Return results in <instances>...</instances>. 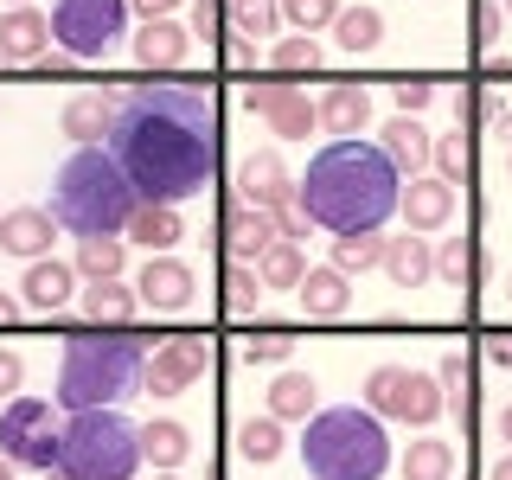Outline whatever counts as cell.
Segmentation results:
<instances>
[{"label":"cell","mask_w":512,"mask_h":480,"mask_svg":"<svg viewBox=\"0 0 512 480\" xmlns=\"http://www.w3.org/2000/svg\"><path fill=\"white\" fill-rule=\"evenodd\" d=\"M122 160L141 199L180 205L212 186L218 173V103L205 90L180 84H141L116 96V128L103 141Z\"/></svg>","instance_id":"1"},{"label":"cell","mask_w":512,"mask_h":480,"mask_svg":"<svg viewBox=\"0 0 512 480\" xmlns=\"http://www.w3.org/2000/svg\"><path fill=\"white\" fill-rule=\"evenodd\" d=\"M295 199L308 205V218L320 231L346 237V231H378L384 218L404 199V173L391 167V154L378 141H327V148L308 154V173H301Z\"/></svg>","instance_id":"2"},{"label":"cell","mask_w":512,"mask_h":480,"mask_svg":"<svg viewBox=\"0 0 512 480\" xmlns=\"http://www.w3.org/2000/svg\"><path fill=\"white\" fill-rule=\"evenodd\" d=\"M52 218L71 237H122L141 212V192L109 148H71L52 173Z\"/></svg>","instance_id":"3"},{"label":"cell","mask_w":512,"mask_h":480,"mask_svg":"<svg viewBox=\"0 0 512 480\" xmlns=\"http://www.w3.org/2000/svg\"><path fill=\"white\" fill-rule=\"evenodd\" d=\"M301 468L308 480H378L391 468V436L384 416L359 404H327L301 429Z\"/></svg>","instance_id":"4"},{"label":"cell","mask_w":512,"mask_h":480,"mask_svg":"<svg viewBox=\"0 0 512 480\" xmlns=\"http://www.w3.org/2000/svg\"><path fill=\"white\" fill-rule=\"evenodd\" d=\"M128 327H84L58 352V410H103L141 384L148 352L122 340Z\"/></svg>","instance_id":"5"},{"label":"cell","mask_w":512,"mask_h":480,"mask_svg":"<svg viewBox=\"0 0 512 480\" xmlns=\"http://www.w3.org/2000/svg\"><path fill=\"white\" fill-rule=\"evenodd\" d=\"M141 429L128 423L116 404L103 410H71L58 442V474L64 480H135L141 468Z\"/></svg>","instance_id":"6"},{"label":"cell","mask_w":512,"mask_h":480,"mask_svg":"<svg viewBox=\"0 0 512 480\" xmlns=\"http://www.w3.org/2000/svg\"><path fill=\"white\" fill-rule=\"evenodd\" d=\"M365 410L391 416V423H410V429H429L448 410V391H442L436 372H416V365L384 359V365L365 372Z\"/></svg>","instance_id":"7"},{"label":"cell","mask_w":512,"mask_h":480,"mask_svg":"<svg viewBox=\"0 0 512 480\" xmlns=\"http://www.w3.org/2000/svg\"><path fill=\"white\" fill-rule=\"evenodd\" d=\"M52 39L64 58L96 64L116 39H128V0H52Z\"/></svg>","instance_id":"8"},{"label":"cell","mask_w":512,"mask_h":480,"mask_svg":"<svg viewBox=\"0 0 512 480\" xmlns=\"http://www.w3.org/2000/svg\"><path fill=\"white\" fill-rule=\"evenodd\" d=\"M58 442H64V423H58V397H7L0 404V455H13L20 468H39L52 474L58 468Z\"/></svg>","instance_id":"9"},{"label":"cell","mask_w":512,"mask_h":480,"mask_svg":"<svg viewBox=\"0 0 512 480\" xmlns=\"http://www.w3.org/2000/svg\"><path fill=\"white\" fill-rule=\"evenodd\" d=\"M205 359H212V346H205L199 333H180V340L154 346V359L141 365V391L148 397H180L192 378H205Z\"/></svg>","instance_id":"10"},{"label":"cell","mask_w":512,"mask_h":480,"mask_svg":"<svg viewBox=\"0 0 512 480\" xmlns=\"http://www.w3.org/2000/svg\"><path fill=\"white\" fill-rule=\"evenodd\" d=\"M295 173H288V160L276 154V148H256V154H244L237 160V180H231V192H237V205H263V212H276V205H288L295 199Z\"/></svg>","instance_id":"11"},{"label":"cell","mask_w":512,"mask_h":480,"mask_svg":"<svg viewBox=\"0 0 512 480\" xmlns=\"http://www.w3.org/2000/svg\"><path fill=\"white\" fill-rule=\"evenodd\" d=\"M244 109L276 128V141H308L314 128H320V109H314L301 90H256V84H250V90H244Z\"/></svg>","instance_id":"12"},{"label":"cell","mask_w":512,"mask_h":480,"mask_svg":"<svg viewBox=\"0 0 512 480\" xmlns=\"http://www.w3.org/2000/svg\"><path fill=\"white\" fill-rule=\"evenodd\" d=\"M141 301H148L154 314H180L192 308V295H199V276H192V263H180V256H148V269H141Z\"/></svg>","instance_id":"13"},{"label":"cell","mask_w":512,"mask_h":480,"mask_svg":"<svg viewBox=\"0 0 512 480\" xmlns=\"http://www.w3.org/2000/svg\"><path fill=\"white\" fill-rule=\"evenodd\" d=\"M52 237H58L52 205H13V212H0V250L20 256V263L52 256Z\"/></svg>","instance_id":"14"},{"label":"cell","mask_w":512,"mask_h":480,"mask_svg":"<svg viewBox=\"0 0 512 480\" xmlns=\"http://www.w3.org/2000/svg\"><path fill=\"white\" fill-rule=\"evenodd\" d=\"M282 231H276V212H263V205H231L224 212V250H231V263H263V250H276Z\"/></svg>","instance_id":"15"},{"label":"cell","mask_w":512,"mask_h":480,"mask_svg":"<svg viewBox=\"0 0 512 480\" xmlns=\"http://www.w3.org/2000/svg\"><path fill=\"white\" fill-rule=\"evenodd\" d=\"M397 218H404V231H416V237H429V231H442L448 218H455V186L442 180H423V173H416V180L404 186V199H397Z\"/></svg>","instance_id":"16"},{"label":"cell","mask_w":512,"mask_h":480,"mask_svg":"<svg viewBox=\"0 0 512 480\" xmlns=\"http://www.w3.org/2000/svg\"><path fill=\"white\" fill-rule=\"evenodd\" d=\"M77 314H84L90 327H135V320L148 314V301H141V288H128V282L116 276V282L77 288Z\"/></svg>","instance_id":"17"},{"label":"cell","mask_w":512,"mask_h":480,"mask_svg":"<svg viewBox=\"0 0 512 480\" xmlns=\"http://www.w3.org/2000/svg\"><path fill=\"white\" fill-rule=\"evenodd\" d=\"M52 52V20L39 7H7L0 13V58L7 64H39Z\"/></svg>","instance_id":"18"},{"label":"cell","mask_w":512,"mask_h":480,"mask_svg":"<svg viewBox=\"0 0 512 480\" xmlns=\"http://www.w3.org/2000/svg\"><path fill=\"white\" fill-rule=\"evenodd\" d=\"M378 148L391 154V167L404 173V180H416V173L436 160V135H429V128L416 122V116H404V109H397V116L378 128Z\"/></svg>","instance_id":"19"},{"label":"cell","mask_w":512,"mask_h":480,"mask_svg":"<svg viewBox=\"0 0 512 480\" xmlns=\"http://www.w3.org/2000/svg\"><path fill=\"white\" fill-rule=\"evenodd\" d=\"M135 64L141 71H186L192 64V32L180 20H148L135 32Z\"/></svg>","instance_id":"20"},{"label":"cell","mask_w":512,"mask_h":480,"mask_svg":"<svg viewBox=\"0 0 512 480\" xmlns=\"http://www.w3.org/2000/svg\"><path fill=\"white\" fill-rule=\"evenodd\" d=\"M20 301H26V308H39V314H58L64 301H77V263H58V256H39V263H26Z\"/></svg>","instance_id":"21"},{"label":"cell","mask_w":512,"mask_h":480,"mask_svg":"<svg viewBox=\"0 0 512 480\" xmlns=\"http://www.w3.org/2000/svg\"><path fill=\"white\" fill-rule=\"evenodd\" d=\"M58 122H64V135H71L77 148H103L109 128H116V96L109 90H77Z\"/></svg>","instance_id":"22"},{"label":"cell","mask_w":512,"mask_h":480,"mask_svg":"<svg viewBox=\"0 0 512 480\" xmlns=\"http://www.w3.org/2000/svg\"><path fill=\"white\" fill-rule=\"evenodd\" d=\"M295 295H301V308H308V320H340L346 301H352V276H346V269H333V263H320V269L301 276Z\"/></svg>","instance_id":"23"},{"label":"cell","mask_w":512,"mask_h":480,"mask_svg":"<svg viewBox=\"0 0 512 480\" xmlns=\"http://www.w3.org/2000/svg\"><path fill=\"white\" fill-rule=\"evenodd\" d=\"M186 237V218H180V205H154V199H141V212L135 224H128V244H141L148 256H167L173 244Z\"/></svg>","instance_id":"24"},{"label":"cell","mask_w":512,"mask_h":480,"mask_svg":"<svg viewBox=\"0 0 512 480\" xmlns=\"http://www.w3.org/2000/svg\"><path fill=\"white\" fill-rule=\"evenodd\" d=\"M314 109H320V128L346 141V135H359V128L372 122V90H359V84H333Z\"/></svg>","instance_id":"25"},{"label":"cell","mask_w":512,"mask_h":480,"mask_svg":"<svg viewBox=\"0 0 512 480\" xmlns=\"http://www.w3.org/2000/svg\"><path fill=\"white\" fill-rule=\"evenodd\" d=\"M384 276H391L397 288L429 282V276H436V244H429V237H416V231L391 237V244H384Z\"/></svg>","instance_id":"26"},{"label":"cell","mask_w":512,"mask_h":480,"mask_svg":"<svg viewBox=\"0 0 512 480\" xmlns=\"http://www.w3.org/2000/svg\"><path fill=\"white\" fill-rule=\"evenodd\" d=\"M141 455H148L160 474H173L192 455V429L180 416H148V423H141Z\"/></svg>","instance_id":"27"},{"label":"cell","mask_w":512,"mask_h":480,"mask_svg":"<svg viewBox=\"0 0 512 480\" xmlns=\"http://www.w3.org/2000/svg\"><path fill=\"white\" fill-rule=\"evenodd\" d=\"M320 410V384L314 372H276V384H269V416H282V423H308V416Z\"/></svg>","instance_id":"28"},{"label":"cell","mask_w":512,"mask_h":480,"mask_svg":"<svg viewBox=\"0 0 512 480\" xmlns=\"http://www.w3.org/2000/svg\"><path fill=\"white\" fill-rule=\"evenodd\" d=\"M71 263H77V276H84V282H116L122 269H128V244H122V237H77Z\"/></svg>","instance_id":"29"},{"label":"cell","mask_w":512,"mask_h":480,"mask_svg":"<svg viewBox=\"0 0 512 480\" xmlns=\"http://www.w3.org/2000/svg\"><path fill=\"white\" fill-rule=\"evenodd\" d=\"M224 26H231V39H276L282 26V0H224Z\"/></svg>","instance_id":"30"},{"label":"cell","mask_w":512,"mask_h":480,"mask_svg":"<svg viewBox=\"0 0 512 480\" xmlns=\"http://www.w3.org/2000/svg\"><path fill=\"white\" fill-rule=\"evenodd\" d=\"M404 480H455V442H442V436H416L404 448Z\"/></svg>","instance_id":"31"},{"label":"cell","mask_w":512,"mask_h":480,"mask_svg":"<svg viewBox=\"0 0 512 480\" xmlns=\"http://www.w3.org/2000/svg\"><path fill=\"white\" fill-rule=\"evenodd\" d=\"M384 244H391L384 231H346V237H333L327 263L346 269V276H365V269H384Z\"/></svg>","instance_id":"32"},{"label":"cell","mask_w":512,"mask_h":480,"mask_svg":"<svg viewBox=\"0 0 512 480\" xmlns=\"http://www.w3.org/2000/svg\"><path fill=\"white\" fill-rule=\"evenodd\" d=\"M282 416H244V423H237V455H244V461H276L282 455Z\"/></svg>","instance_id":"33"},{"label":"cell","mask_w":512,"mask_h":480,"mask_svg":"<svg viewBox=\"0 0 512 480\" xmlns=\"http://www.w3.org/2000/svg\"><path fill=\"white\" fill-rule=\"evenodd\" d=\"M333 39H340V52H372V45L384 39V13L378 7H346L340 20H333Z\"/></svg>","instance_id":"34"},{"label":"cell","mask_w":512,"mask_h":480,"mask_svg":"<svg viewBox=\"0 0 512 480\" xmlns=\"http://www.w3.org/2000/svg\"><path fill=\"white\" fill-rule=\"evenodd\" d=\"M288 352H295V333H282V327H256L237 340V359L244 365H282Z\"/></svg>","instance_id":"35"},{"label":"cell","mask_w":512,"mask_h":480,"mask_svg":"<svg viewBox=\"0 0 512 480\" xmlns=\"http://www.w3.org/2000/svg\"><path fill=\"white\" fill-rule=\"evenodd\" d=\"M263 282L269 288H301V276H308V256H301V244H276V250H263Z\"/></svg>","instance_id":"36"},{"label":"cell","mask_w":512,"mask_h":480,"mask_svg":"<svg viewBox=\"0 0 512 480\" xmlns=\"http://www.w3.org/2000/svg\"><path fill=\"white\" fill-rule=\"evenodd\" d=\"M269 64H276V71H320V39H314V32L276 39V45H269Z\"/></svg>","instance_id":"37"},{"label":"cell","mask_w":512,"mask_h":480,"mask_svg":"<svg viewBox=\"0 0 512 480\" xmlns=\"http://www.w3.org/2000/svg\"><path fill=\"white\" fill-rule=\"evenodd\" d=\"M346 13V0H282V20L295 26V32H320V26H333Z\"/></svg>","instance_id":"38"},{"label":"cell","mask_w":512,"mask_h":480,"mask_svg":"<svg viewBox=\"0 0 512 480\" xmlns=\"http://www.w3.org/2000/svg\"><path fill=\"white\" fill-rule=\"evenodd\" d=\"M468 167H474V154H468V135L461 128H448V135H436V173L448 186H461L468 180Z\"/></svg>","instance_id":"39"},{"label":"cell","mask_w":512,"mask_h":480,"mask_svg":"<svg viewBox=\"0 0 512 480\" xmlns=\"http://www.w3.org/2000/svg\"><path fill=\"white\" fill-rule=\"evenodd\" d=\"M436 276L448 288H461V282L474 276V244H468V237H448V244H436Z\"/></svg>","instance_id":"40"},{"label":"cell","mask_w":512,"mask_h":480,"mask_svg":"<svg viewBox=\"0 0 512 480\" xmlns=\"http://www.w3.org/2000/svg\"><path fill=\"white\" fill-rule=\"evenodd\" d=\"M224 288H231V301H237V308H250V301H263V269H256V263H231V269H224Z\"/></svg>","instance_id":"41"},{"label":"cell","mask_w":512,"mask_h":480,"mask_svg":"<svg viewBox=\"0 0 512 480\" xmlns=\"http://www.w3.org/2000/svg\"><path fill=\"white\" fill-rule=\"evenodd\" d=\"M436 378H442V391H448V404L461 410V391H468V359H461V346H448L442 359H436Z\"/></svg>","instance_id":"42"},{"label":"cell","mask_w":512,"mask_h":480,"mask_svg":"<svg viewBox=\"0 0 512 480\" xmlns=\"http://www.w3.org/2000/svg\"><path fill=\"white\" fill-rule=\"evenodd\" d=\"M308 205L301 199H288V205H276V231H282V244H308Z\"/></svg>","instance_id":"43"},{"label":"cell","mask_w":512,"mask_h":480,"mask_svg":"<svg viewBox=\"0 0 512 480\" xmlns=\"http://www.w3.org/2000/svg\"><path fill=\"white\" fill-rule=\"evenodd\" d=\"M429 96H436V90H429L423 77H404V84H397V109H404V116H423Z\"/></svg>","instance_id":"44"},{"label":"cell","mask_w":512,"mask_h":480,"mask_svg":"<svg viewBox=\"0 0 512 480\" xmlns=\"http://www.w3.org/2000/svg\"><path fill=\"white\" fill-rule=\"evenodd\" d=\"M20 378H26V359L13 346H0V397H20Z\"/></svg>","instance_id":"45"},{"label":"cell","mask_w":512,"mask_h":480,"mask_svg":"<svg viewBox=\"0 0 512 480\" xmlns=\"http://www.w3.org/2000/svg\"><path fill=\"white\" fill-rule=\"evenodd\" d=\"M218 26H224V0H199V7H192V32H199V39H212Z\"/></svg>","instance_id":"46"},{"label":"cell","mask_w":512,"mask_h":480,"mask_svg":"<svg viewBox=\"0 0 512 480\" xmlns=\"http://www.w3.org/2000/svg\"><path fill=\"white\" fill-rule=\"evenodd\" d=\"M500 26H506V13H500V0H487V7L474 13V32L480 39H500Z\"/></svg>","instance_id":"47"},{"label":"cell","mask_w":512,"mask_h":480,"mask_svg":"<svg viewBox=\"0 0 512 480\" xmlns=\"http://www.w3.org/2000/svg\"><path fill=\"white\" fill-rule=\"evenodd\" d=\"M173 7L180 0H128V13H141V20H173Z\"/></svg>","instance_id":"48"},{"label":"cell","mask_w":512,"mask_h":480,"mask_svg":"<svg viewBox=\"0 0 512 480\" xmlns=\"http://www.w3.org/2000/svg\"><path fill=\"white\" fill-rule=\"evenodd\" d=\"M487 359L493 365H512V333H493V340H487Z\"/></svg>","instance_id":"49"},{"label":"cell","mask_w":512,"mask_h":480,"mask_svg":"<svg viewBox=\"0 0 512 480\" xmlns=\"http://www.w3.org/2000/svg\"><path fill=\"white\" fill-rule=\"evenodd\" d=\"M487 480H512V448H506V455H500V461L487 468Z\"/></svg>","instance_id":"50"},{"label":"cell","mask_w":512,"mask_h":480,"mask_svg":"<svg viewBox=\"0 0 512 480\" xmlns=\"http://www.w3.org/2000/svg\"><path fill=\"white\" fill-rule=\"evenodd\" d=\"M493 429H500V442H506V448H512V404H506V410H500V416H493Z\"/></svg>","instance_id":"51"},{"label":"cell","mask_w":512,"mask_h":480,"mask_svg":"<svg viewBox=\"0 0 512 480\" xmlns=\"http://www.w3.org/2000/svg\"><path fill=\"white\" fill-rule=\"evenodd\" d=\"M20 308H26V301H13V295H0V327H7V320H13V314H20Z\"/></svg>","instance_id":"52"},{"label":"cell","mask_w":512,"mask_h":480,"mask_svg":"<svg viewBox=\"0 0 512 480\" xmlns=\"http://www.w3.org/2000/svg\"><path fill=\"white\" fill-rule=\"evenodd\" d=\"M13 468H20V461H13V455H0V480H13Z\"/></svg>","instance_id":"53"},{"label":"cell","mask_w":512,"mask_h":480,"mask_svg":"<svg viewBox=\"0 0 512 480\" xmlns=\"http://www.w3.org/2000/svg\"><path fill=\"white\" fill-rule=\"evenodd\" d=\"M500 295H506V308H512V269H506V276H500Z\"/></svg>","instance_id":"54"},{"label":"cell","mask_w":512,"mask_h":480,"mask_svg":"<svg viewBox=\"0 0 512 480\" xmlns=\"http://www.w3.org/2000/svg\"><path fill=\"white\" fill-rule=\"evenodd\" d=\"M506 128V173H512V122H500Z\"/></svg>","instance_id":"55"},{"label":"cell","mask_w":512,"mask_h":480,"mask_svg":"<svg viewBox=\"0 0 512 480\" xmlns=\"http://www.w3.org/2000/svg\"><path fill=\"white\" fill-rule=\"evenodd\" d=\"M500 13H506V20H512V0H500Z\"/></svg>","instance_id":"56"},{"label":"cell","mask_w":512,"mask_h":480,"mask_svg":"<svg viewBox=\"0 0 512 480\" xmlns=\"http://www.w3.org/2000/svg\"><path fill=\"white\" fill-rule=\"evenodd\" d=\"M7 7H32V0H7Z\"/></svg>","instance_id":"57"},{"label":"cell","mask_w":512,"mask_h":480,"mask_svg":"<svg viewBox=\"0 0 512 480\" xmlns=\"http://www.w3.org/2000/svg\"><path fill=\"white\" fill-rule=\"evenodd\" d=\"M45 480H64V474H58V468H52V474H45Z\"/></svg>","instance_id":"58"},{"label":"cell","mask_w":512,"mask_h":480,"mask_svg":"<svg viewBox=\"0 0 512 480\" xmlns=\"http://www.w3.org/2000/svg\"><path fill=\"white\" fill-rule=\"evenodd\" d=\"M160 480H180V474H160Z\"/></svg>","instance_id":"59"}]
</instances>
